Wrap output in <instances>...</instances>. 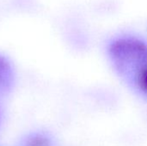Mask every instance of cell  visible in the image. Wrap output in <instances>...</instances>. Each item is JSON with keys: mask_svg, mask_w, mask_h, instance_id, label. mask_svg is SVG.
I'll use <instances>...</instances> for the list:
<instances>
[{"mask_svg": "<svg viewBox=\"0 0 147 146\" xmlns=\"http://www.w3.org/2000/svg\"><path fill=\"white\" fill-rule=\"evenodd\" d=\"M107 55L114 71L126 83L147 61V41L134 34H120L107 45Z\"/></svg>", "mask_w": 147, "mask_h": 146, "instance_id": "6da1fadb", "label": "cell"}, {"mask_svg": "<svg viewBox=\"0 0 147 146\" xmlns=\"http://www.w3.org/2000/svg\"><path fill=\"white\" fill-rule=\"evenodd\" d=\"M140 97L147 101V61L127 83Z\"/></svg>", "mask_w": 147, "mask_h": 146, "instance_id": "7a4b0ae2", "label": "cell"}, {"mask_svg": "<svg viewBox=\"0 0 147 146\" xmlns=\"http://www.w3.org/2000/svg\"><path fill=\"white\" fill-rule=\"evenodd\" d=\"M12 78L13 71L11 64L6 57L0 53V93L9 89Z\"/></svg>", "mask_w": 147, "mask_h": 146, "instance_id": "3957f363", "label": "cell"}]
</instances>
